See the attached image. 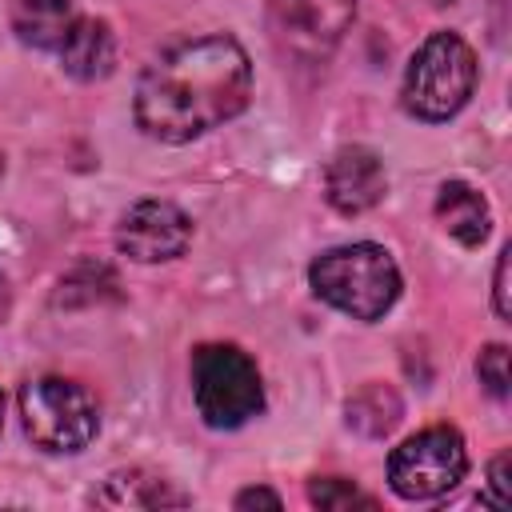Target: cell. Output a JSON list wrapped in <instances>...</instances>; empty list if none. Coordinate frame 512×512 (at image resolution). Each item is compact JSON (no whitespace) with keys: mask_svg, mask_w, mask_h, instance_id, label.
Masks as SVG:
<instances>
[{"mask_svg":"<svg viewBox=\"0 0 512 512\" xmlns=\"http://www.w3.org/2000/svg\"><path fill=\"white\" fill-rule=\"evenodd\" d=\"M248 96V52L232 36H200L172 44L144 68L132 112L152 140L188 144L240 116Z\"/></svg>","mask_w":512,"mask_h":512,"instance_id":"1","label":"cell"},{"mask_svg":"<svg viewBox=\"0 0 512 512\" xmlns=\"http://www.w3.org/2000/svg\"><path fill=\"white\" fill-rule=\"evenodd\" d=\"M312 292L352 320H380L400 296V268L388 248L372 240L336 244L308 268Z\"/></svg>","mask_w":512,"mask_h":512,"instance_id":"2","label":"cell"},{"mask_svg":"<svg viewBox=\"0 0 512 512\" xmlns=\"http://www.w3.org/2000/svg\"><path fill=\"white\" fill-rule=\"evenodd\" d=\"M476 88V56L456 32H432L408 60L404 72V108L416 120L456 116Z\"/></svg>","mask_w":512,"mask_h":512,"instance_id":"3","label":"cell"},{"mask_svg":"<svg viewBox=\"0 0 512 512\" xmlns=\"http://www.w3.org/2000/svg\"><path fill=\"white\" fill-rule=\"evenodd\" d=\"M20 420H24V436L52 456L88 448L100 428V412L88 388L64 376L28 380L20 388Z\"/></svg>","mask_w":512,"mask_h":512,"instance_id":"4","label":"cell"},{"mask_svg":"<svg viewBox=\"0 0 512 512\" xmlns=\"http://www.w3.org/2000/svg\"><path fill=\"white\" fill-rule=\"evenodd\" d=\"M192 396L212 428H240L264 408L256 360L236 344H200L192 352Z\"/></svg>","mask_w":512,"mask_h":512,"instance_id":"5","label":"cell"},{"mask_svg":"<svg viewBox=\"0 0 512 512\" xmlns=\"http://www.w3.org/2000/svg\"><path fill=\"white\" fill-rule=\"evenodd\" d=\"M468 472V448L464 436L448 424L424 428L408 436L388 456V484L400 500H436L452 492Z\"/></svg>","mask_w":512,"mask_h":512,"instance_id":"6","label":"cell"},{"mask_svg":"<svg viewBox=\"0 0 512 512\" xmlns=\"http://www.w3.org/2000/svg\"><path fill=\"white\" fill-rule=\"evenodd\" d=\"M356 16V0H272L276 40L304 60L328 56Z\"/></svg>","mask_w":512,"mask_h":512,"instance_id":"7","label":"cell"},{"mask_svg":"<svg viewBox=\"0 0 512 512\" xmlns=\"http://www.w3.org/2000/svg\"><path fill=\"white\" fill-rule=\"evenodd\" d=\"M188 244H192V220L172 200H140L116 224V248L136 264L176 260Z\"/></svg>","mask_w":512,"mask_h":512,"instance_id":"8","label":"cell"},{"mask_svg":"<svg viewBox=\"0 0 512 512\" xmlns=\"http://www.w3.org/2000/svg\"><path fill=\"white\" fill-rule=\"evenodd\" d=\"M384 188H388L384 164L364 144L340 148L324 168V196L340 216H360V212L376 208L384 200Z\"/></svg>","mask_w":512,"mask_h":512,"instance_id":"9","label":"cell"},{"mask_svg":"<svg viewBox=\"0 0 512 512\" xmlns=\"http://www.w3.org/2000/svg\"><path fill=\"white\" fill-rule=\"evenodd\" d=\"M96 508H188L192 496L180 492L172 480L144 472V468H124L112 472L96 492H92Z\"/></svg>","mask_w":512,"mask_h":512,"instance_id":"10","label":"cell"},{"mask_svg":"<svg viewBox=\"0 0 512 512\" xmlns=\"http://www.w3.org/2000/svg\"><path fill=\"white\" fill-rule=\"evenodd\" d=\"M56 52H60V68L72 80L92 84V80H104L112 72V64H116V36H112V28L104 20L80 16Z\"/></svg>","mask_w":512,"mask_h":512,"instance_id":"11","label":"cell"},{"mask_svg":"<svg viewBox=\"0 0 512 512\" xmlns=\"http://www.w3.org/2000/svg\"><path fill=\"white\" fill-rule=\"evenodd\" d=\"M436 220H440V228H444L456 244H464V248H480V244L488 240V232H492V208H488V200H484L472 184H464V180L440 184Z\"/></svg>","mask_w":512,"mask_h":512,"instance_id":"12","label":"cell"},{"mask_svg":"<svg viewBox=\"0 0 512 512\" xmlns=\"http://www.w3.org/2000/svg\"><path fill=\"white\" fill-rule=\"evenodd\" d=\"M76 20H80L76 0H16L12 4V28L28 48L56 52Z\"/></svg>","mask_w":512,"mask_h":512,"instance_id":"13","label":"cell"},{"mask_svg":"<svg viewBox=\"0 0 512 512\" xmlns=\"http://www.w3.org/2000/svg\"><path fill=\"white\" fill-rule=\"evenodd\" d=\"M396 420H400V396L388 384H364L348 400V428L364 436H384L396 428Z\"/></svg>","mask_w":512,"mask_h":512,"instance_id":"14","label":"cell"},{"mask_svg":"<svg viewBox=\"0 0 512 512\" xmlns=\"http://www.w3.org/2000/svg\"><path fill=\"white\" fill-rule=\"evenodd\" d=\"M308 500L324 512H348V508H376V500L368 492H360L352 480L344 476H320L308 484Z\"/></svg>","mask_w":512,"mask_h":512,"instance_id":"15","label":"cell"},{"mask_svg":"<svg viewBox=\"0 0 512 512\" xmlns=\"http://www.w3.org/2000/svg\"><path fill=\"white\" fill-rule=\"evenodd\" d=\"M476 376H480V384H484L496 400H504V396H508V384H512L508 348H504V344H488V348L476 356Z\"/></svg>","mask_w":512,"mask_h":512,"instance_id":"16","label":"cell"},{"mask_svg":"<svg viewBox=\"0 0 512 512\" xmlns=\"http://www.w3.org/2000/svg\"><path fill=\"white\" fill-rule=\"evenodd\" d=\"M508 464H512V456H508V452L492 456V464H488V488H492V504H496V508H508V504H512V480H508Z\"/></svg>","mask_w":512,"mask_h":512,"instance_id":"17","label":"cell"},{"mask_svg":"<svg viewBox=\"0 0 512 512\" xmlns=\"http://www.w3.org/2000/svg\"><path fill=\"white\" fill-rule=\"evenodd\" d=\"M508 256H512V248H500V256H496V276H492V304H496V316H500V320H512V300H508Z\"/></svg>","mask_w":512,"mask_h":512,"instance_id":"18","label":"cell"},{"mask_svg":"<svg viewBox=\"0 0 512 512\" xmlns=\"http://www.w3.org/2000/svg\"><path fill=\"white\" fill-rule=\"evenodd\" d=\"M236 508H272V512H280V496L272 488H244L236 496Z\"/></svg>","mask_w":512,"mask_h":512,"instance_id":"19","label":"cell"},{"mask_svg":"<svg viewBox=\"0 0 512 512\" xmlns=\"http://www.w3.org/2000/svg\"><path fill=\"white\" fill-rule=\"evenodd\" d=\"M0 428H4V396H0Z\"/></svg>","mask_w":512,"mask_h":512,"instance_id":"20","label":"cell"}]
</instances>
